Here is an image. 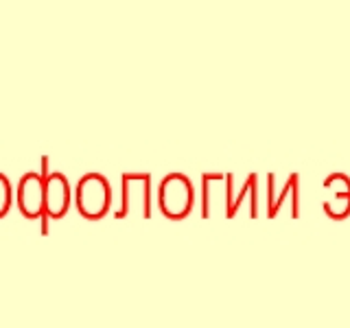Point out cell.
I'll list each match as a JSON object with an SVG mask.
<instances>
[{
    "mask_svg": "<svg viewBox=\"0 0 350 328\" xmlns=\"http://www.w3.org/2000/svg\"><path fill=\"white\" fill-rule=\"evenodd\" d=\"M75 204L77 210H79L85 219H101L107 210L109 204H112V189H109V182L98 173H88L79 180L75 191Z\"/></svg>",
    "mask_w": 350,
    "mask_h": 328,
    "instance_id": "obj_1",
    "label": "cell"
},
{
    "mask_svg": "<svg viewBox=\"0 0 350 328\" xmlns=\"http://www.w3.org/2000/svg\"><path fill=\"white\" fill-rule=\"evenodd\" d=\"M193 204V186L184 175H169L160 186V208L171 219H182L191 210Z\"/></svg>",
    "mask_w": 350,
    "mask_h": 328,
    "instance_id": "obj_2",
    "label": "cell"
},
{
    "mask_svg": "<svg viewBox=\"0 0 350 328\" xmlns=\"http://www.w3.org/2000/svg\"><path fill=\"white\" fill-rule=\"evenodd\" d=\"M70 208V184L62 173H51L44 180V213L59 219Z\"/></svg>",
    "mask_w": 350,
    "mask_h": 328,
    "instance_id": "obj_3",
    "label": "cell"
},
{
    "mask_svg": "<svg viewBox=\"0 0 350 328\" xmlns=\"http://www.w3.org/2000/svg\"><path fill=\"white\" fill-rule=\"evenodd\" d=\"M18 208L29 219H36L44 213V180L38 173L22 175L18 184Z\"/></svg>",
    "mask_w": 350,
    "mask_h": 328,
    "instance_id": "obj_4",
    "label": "cell"
},
{
    "mask_svg": "<svg viewBox=\"0 0 350 328\" xmlns=\"http://www.w3.org/2000/svg\"><path fill=\"white\" fill-rule=\"evenodd\" d=\"M11 206V184L7 180V175L0 173V217H5L9 213Z\"/></svg>",
    "mask_w": 350,
    "mask_h": 328,
    "instance_id": "obj_5",
    "label": "cell"
}]
</instances>
